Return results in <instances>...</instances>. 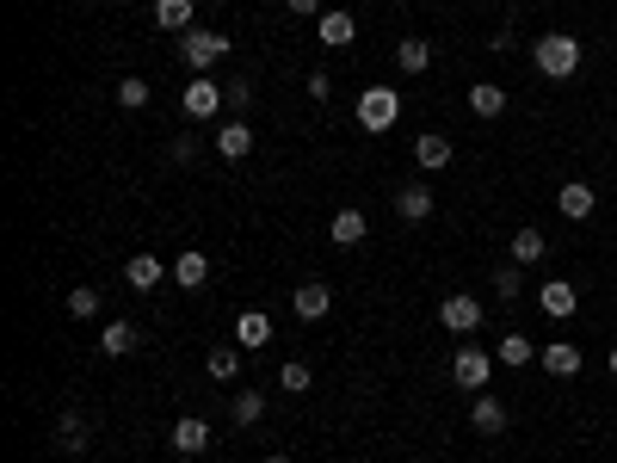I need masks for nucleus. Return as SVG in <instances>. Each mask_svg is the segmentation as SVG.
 <instances>
[{
    "label": "nucleus",
    "mask_w": 617,
    "mask_h": 463,
    "mask_svg": "<svg viewBox=\"0 0 617 463\" xmlns=\"http://www.w3.org/2000/svg\"><path fill=\"white\" fill-rule=\"evenodd\" d=\"M531 62L543 81H574L580 75V38H568V31H543V38L531 44Z\"/></svg>",
    "instance_id": "1"
},
{
    "label": "nucleus",
    "mask_w": 617,
    "mask_h": 463,
    "mask_svg": "<svg viewBox=\"0 0 617 463\" xmlns=\"http://www.w3.org/2000/svg\"><path fill=\"white\" fill-rule=\"evenodd\" d=\"M395 118H402V93H395V87H365V93H358V130L383 136Z\"/></svg>",
    "instance_id": "2"
},
{
    "label": "nucleus",
    "mask_w": 617,
    "mask_h": 463,
    "mask_svg": "<svg viewBox=\"0 0 617 463\" xmlns=\"http://www.w3.org/2000/svg\"><path fill=\"white\" fill-rule=\"evenodd\" d=\"M179 56H186V68H192V75H210V68L229 56V38H223V31H204V25H192L186 38H179Z\"/></svg>",
    "instance_id": "3"
},
{
    "label": "nucleus",
    "mask_w": 617,
    "mask_h": 463,
    "mask_svg": "<svg viewBox=\"0 0 617 463\" xmlns=\"http://www.w3.org/2000/svg\"><path fill=\"white\" fill-rule=\"evenodd\" d=\"M451 377H457V389H469V396H482V389H488V377H494V359H488L482 346H457Z\"/></svg>",
    "instance_id": "4"
},
{
    "label": "nucleus",
    "mask_w": 617,
    "mask_h": 463,
    "mask_svg": "<svg viewBox=\"0 0 617 463\" xmlns=\"http://www.w3.org/2000/svg\"><path fill=\"white\" fill-rule=\"evenodd\" d=\"M223 105H229V93H223V81H210V75H192L186 81V118H216V112H223Z\"/></svg>",
    "instance_id": "5"
},
{
    "label": "nucleus",
    "mask_w": 617,
    "mask_h": 463,
    "mask_svg": "<svg viewBox=\"0 0 617 463\" xmlns=\"http://www.w3.org/2000/svg\"><path fill=\"white\" fill-rule=\"evenodd\" d=\"M439 328H451V334H476V328H482V303L463 297V291L445 297V303H439Z\"/></svg>",
    "instance_id": "6"
},
{
    "label": "nucleus",
    "mask_w": 617,
    "mask_h": 463,
    "mask_svg": "<svg viewBox=\"0 0 617 463\" xmlns=\"http://www.w3.org/2000/svg\"><path fill=\"white\" fill-rule=\"evenodd\" d=\"M506 420H513V414H506V402H500V396H488V389H482L476 402H469V426H476L482 439H500V433H506Z\"/></svg>",
    "instance_id": "7"
},
{
    "label": "nucleus",
    "mask_w": 617,
    "mask_h": 463,
    "mask_svg": "<svg viewBox=\"0 0 617 463\" xmlns=\"http://www.w3.org/2000/svg\"><path fill=\"white\" fill-rule=\"evenodd\" d=\"M167 439H173V451H179V457H198V451H210V420H198V414H179Z\"/></svg>",
    "instance_id": "8"
},
{
    "label": "nucleus",
    "mask_w": 617,
    "mask_h": 463,
    "mask_svg": "<svg viewBox=\"0 0 617 463\" xmlns=\"http://www.w3.org/2000/svg\"><path fill=\"white\" fill-rule=\"evenodd\" d=\"M537 303H543V315H550V322H568V315L580 309V291H574L568 278H550V284L537 291Z\"/></svg>",
    "instance_id": "9"
},
{
    "label": "nucleus",
    "mask_w": 617,
    "mask_h": 463,
    "mask_svg": "<svg viewBox=\"0 0 617 463\" xmlns=\"http://www.w3.org/2000/svg\"><path fill=\"white\" fill-rule=\"evenodd\" d=\"M315 38L328 44V50H346V44L358 38V19H352V13H340V7H328V13L315 19Z\"/></svg>",
    "instance_id": "10"
},
{
    "label": "nucleus",
    "mask_w": 617,
    "mask_h": 463,
    "mask_svg": "<svg viewBox=\"0 0 617 463\" xmlns=\"http://www.w3.org/2000/svg\"><path fill=\"white\" fill-rule=\"evenodd\" d=\"M556 210H562L568 223H587L593 210H599V192H593L587 180H574V186H562V192H556Z\"/></svg>",
    "instance_id": "11"
},
{
    "label": "nucleus",
    "mask_w": 617,
    "mask_h": 463,
    "mask_svg": "<svg viewBox=\"0 0 617 463\" xmlns=\"http://www.w3.org/2000/svg\"><path fill=\"white\" fill-rule=\"evenodd\" d=\"M290 303H297V315H303V322H321V315L334 309V284L309 278V284H297V297H290Z\"/></svg>",
    "instance_id": "12"
},
{
    "label": "nucleus",
    "mask_w": 617,
    "mask_h": 463,
    "mask_svg": "<svg viewBox=\"0 0 617 463\" xmlns=\"http://www.w3.org/2000/svg\"><path fill=\"white\" fill-rule=\"evenodd\" d=\"M451 136H439V130H426V136H414V161L426 167V173H439V167H451Z\"/></svg>",
    "instance_id": "13"
},
{
    "label": "nucleus",
    "mask_w": 617,
    "mask_h": 463,
    "mask_svg": "<svg viewBox=\"0 0 617 463\" xmlns=\"http://www.w3.org/2000/svg\"><path fill=\"white\" fill-rule=\"evenodd\" d=\"M216 155H223V161H241V155H253V130H247L241 118L216 124Z\"/></svg>",
    "instance_id": "14"
},
{
    "label": "nucleus",
    "mask_w": 617,
    "mask_h": 463,
    "mask_svg": "<svg viewBox=\"0 0 617 463\" xmlns=\"http://www.w3.org/2000/svg\"><path fill=\"white\" fill-rule=\"evenodd\" d=\"M537 359H543V371H550V377H574V371H580V346H574V340H550Z\"/></svg>",
    "instance_id": "15"
},
{
    "label": "nucleus",
    "mask_w": 617,
    "mask_h": 463,
    "mask_svg": "<svg viewBox=\"0 0 617 463\" xmlns=\"http://www.w3.org/2000/svg\"><path fill=\"white\" fill-rule=\"evenodd\" d=\"M173 284H186V291H204L210 284V260L198 254V247H186V254L173 260Z\"/></svg>",
    "instance_id": "16"
},
{
    "label": "nucleus",
    "mask_w": 617,
    "mask_h": 463,
    "mask_svg": "<svg viewBox=\"0 0 617 463\" xmlns=\"http://www.w3.org/2000/svg\"><path fill=\"white\" fill-rule=\"evenodd\" d=\"M266 340H272V322H266L260 309H247L241 322H235V346H241V352H260Z\"/></svg>",
    "instance_id": "17"
},
{
    "label": "nucleus",
    "mask_w": 617,
    "mask_h": 463,
    "mask_svg": "<svg viewBox=\"0 0 617 463\" xmlns=\"http://www.w3.org/2000/svg\"><path fill=\"white\" fill-rule=\"evenodd\" d=\"M161 260L155 254H130V266H124V284H130V291H155V284H161Z\"/></svg>",
    "instance_id": "18"
},
{
    "label": "nucleus",
    "mask_w": 617,
    "mask_h": 463,
    "mask_svg": "<svg viewBox=\"0 0 617 463\" xmlns=\"http://www.w3.org/2000/svg\"><path fill=\"white\" fill-rule=\"evenodd\" d=\"M395 210H402V223H426L432 217V186H402L395 192Z\"/></svg>",
    "instance_id": "19"
},
{
    "label": "nucleus",
    "mask_w": 617,
    "mask_h": 463,
    "mask_svg": "<svg viewBox=\"0 0 617 463\" xmlns=\"http://www.w3.org/2000/svg\"><path fill=\"white\" fill-rule=\"evenodd\" d=\"M56 445H62V451H87V445H93V426H87L75 408H68V414L56 420Z\"/></svg>",
    "instance_id": "20"
},
{
    "label": "nucleus",
    "mask_w": 617,
    "mask_h": 463,
    "mask_svg": "<svg viewBox=\"0 0 617 463\" xmlns=\"http://www.w3.org/2000/svg\"><path fill=\"white\" fill-rule=\"evenodd\" d=\"M395 62H402V75H426V68H432V44L426 38H402V44H395Z\"/></svg>",
    "instance_id": "21"
},
{
    "label": "nucleus",
    "mask_w": 617,
    "mask_h": 463,
    "mask_svg": "<svg viewBox=\"0 0 617 463\" xmlns=\"http://www.w3.org/2000/svg\"><path fill=\"white\" fill-rule=\"evenodd\" d=\"M469 112H476V118H500L506 112V87H494V81L469 87Z\"/></svg>",
    "instance_id": "22"
},
{
    "label": "nucleus",
    "mask_w": 617,
    "mask_h": 463,
    "mask_svg": "<svg viewBox=\"0 0 617 463\" xmlns=\"http://www.w3.org/2000/svg\"><path fill=\"white\" fill-rule=\"evenodd\" d=\"M204 371H210L216 383H235V377H241V346H216L210 359H204Z\"/></svg>",
    "instance_id": "23"
},
{
    "label": "nucleus",
    "mask_w": 617,
    "mask_h": 463,
    "mask_svg": "<svg viewBox=\"0 0 617 463\" xmlns=\"http://www.w3.org/2000/svg\"><path fill=\"white\" fill-rule=\"evenodd\" d=\"M155 25L161 31H192V0H155Z\"/></svg>",
    "instance_id": "24"
},
{
    "label": "nucleus",
    "mask_w": 617,
    "mask_h": 463,
    "mask_svg": "<svg viewBox=\"0 0 617 463\" xmlns=\"http://www.w3.org/2000/svg\"><path fill=\"white\" fill-rule=\"evenodd\" d=\"M229 414H235V426H260V414H266V396H260V389H235Z\"/></svg>",
    "instance_id": "25"
},
{
    "label": "nucleus",
    "mask_w": 617,
    "mask_h": 463,
    "mask_svg": "<svg viewBox=\"0 0 617 463\" xmlns=\"http://www.w3.org/2000/svg\"><path fill=\"white\" fill-rule=\"evenodd\" d=\"M543 254H550V241H543L537 229H519V235H513V266H537Z\"/></svg>",
    "instance_id": "26"
},
{
    "label": "nucleus",
    "mask_w": 617,
    "mask_h": 463,
    "mask_svg": "<svg viewBox=\"0 0 617 463\" xmlns=\"http://www.w3.org/2000/svg\"><path fill=\"white\" fill-rule=\"evenodd\" d=\"M136 340H142V334H136L130 322H105V334H99V346L112 352V359H124V352H136Z\"/></svg>",
    "instance_id": "27"
},
{
    "label": "nucleus",
    "mask_w": 617,
    "mask_h": 463,
    "mask_svg": "<svg viewBox=\"0 0 617 463\" xmlns=\"http://www.w3.org/2000/svg\"><path fill=\"white\" fill-rule=\"evenodd\" d=\"M494 359H500V365H513V371H525V365H531V340H525V334H500Z\"/></svg>",
    "instance_id": "28"
},
{
    "label": "nucleus",
    "mask_w": 617,
    "mask_h": 463,
    "mask_svg": "<svg viewBox=\"0 0 617 463\" xmlns=\"http://www.w3.org/2000/svg\"><path fill=\"white\" fill-rule=\"evenodd\" d=\"M365 241V210H340L334 217V247H358Z\"/></svg>",
    "instance_id": "29"
},
{
    "label": "nucleus",
    "mask_w": 617,
    "mask_h": 463,
    "mask_svg": "<svg viewBox=\"0 0 617 463\" xmlns=\"http://www.w3.org/2000/svg\"><path fill=\"white\" fill-rule=\"evenodd\" d=\"M488 284H494V297H506V303H513V297L525 291V266H500Z\"/></svg>",
    "instance_id": "30"
},
{
    "label": "nucleus",
    "mask_w": 617,
    "mask_h": 463,
    "mask_svg": "<svg viewBox=\"0 0 617 463\" xmlns=\"http://www.w3.org/2000/svg\"><path fill=\"white\" fill-rule=\"evenodd\" d=\"M68 315H81V322L99 315V291H93V284H75V291H68Z\"/></svg>",
    "instance_id": "31"
},
{
    "label": "nucleus",
    "mask_w": 617,
    "mask_h": 463,
    "mask_svg": "<svg viewBox=\"0 0 617 463\" xmlns=\"http://www.w3.org/2000/svg\"><path fill=\"white\" fill-rule=\"evenodd\" d=\"M118 105H124V112H142V105H149V81H142V75L118 81Z\"/></svg>",
    "instance_id": "32"
},
{
    "label": "nucleus",
    "mask_w": 617,
    "mask_h": 463,
    "mask_svg": "<svg viewBox=\"0 0 617 463\" xmlns=\"http://www.w3.org/2000/svg\"><path fill=\"white\" fill-rule=\"evenodd\" d=\"M278 383H284V396H303L315 377H309V365H284V371H278Z\"/></svg>",
    "instance_id": "33"
},
{
    "label": "nucleus",
    "mask_w": 617,
    "mask_h": 463,
    "mask_svg": "<svg viewBox=\"0 0 617 463\" xmlns=\"http://www.w3.org/2000/svg\"><path fill=\"white\" fill-rule=\"evenodd\" d=\"M303 93H309V99H315V105H321V99H328V93H334V81H328V75H321V68H315V75H309V81H303Z\"/></svg>",
    "instance_id": "34"
},
{
    "label": "nucleus",
    "mask_w": 617,
    "mask_h": 463,
    "mask_svg": "<svg viewBox=\"0 0 617 463\" xmlns=\"http://www.w3.org/2000/svg\"><path fill=\"white\" fill-rule=\"evenodd\" d=\"M223 93H229V105H235V118H241V105H247V99H253V87H247V81H229V87H223Z\"/></svg>",
    "instance_id": "35"
},
{
    "label": "nucleus",
    "mask_w": 617,
    "mask_h": 463,
    "mask_svg": "<svg viewBox=\"0 0 617 463\" xmlns=\"http://www.w3.org/2000/svg\"><path fill=\"white\" fill-rule=\"evenodd\" d=\"M290 13H303V19H321V0H284Z\"/></svg>",
    "instance_id": "36"
},
{
    "label": "nucleus",
    "mask_w": 617,
    "mask_h": 463,
    "mask_svg": "<svg viewBox=\"0 0 617 463\" xmlns=\"http://www.w3.org/2000/svg\"><path fill=\"white\" fill-rule=\"evenodd\" d=\"M605 365H611V377H617V346H611V359H605Z\"/></svg>",
    "instance_id": "37"
},
{
    "label": "nucleus",
    "mask_w": 617,
    "mask_h": 463,
    "mask_svg": "<svg viewBox=\"0 0 617 463\" xmlns=\"http://www.w3.org/2000/svg\"><path fill=\"white\" fill-rule=\"evenodd\" d=\"M266 463H290V457H266Z\"/></svg>",
    "instance_id": "38"
}]
</instances>
